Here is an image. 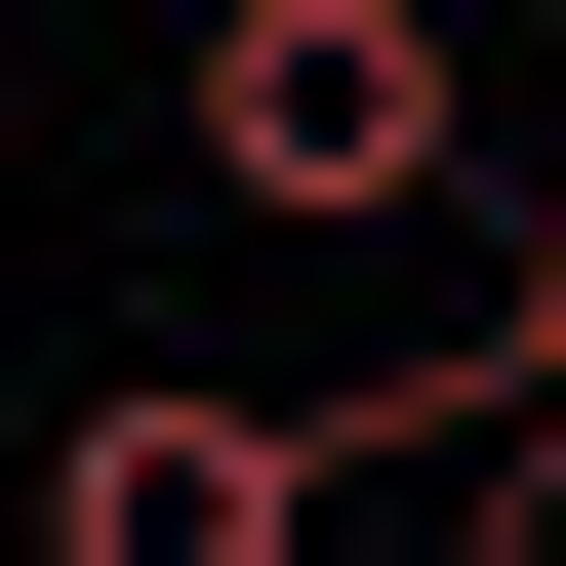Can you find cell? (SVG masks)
Wrapping results in <instances>:
<instances>
[{
  "label": "cell",
  "mask_w": 566,
  "mask_h": 566,
  "mask_svg": "<svg viewBox=\"0 0 566 566\" xmlns=\"http://www.w3.org/2000/svg\"><path fill=\"white\" fill-rule=\"evenodd\" d=\"M202 202H283V243H405V202H446L485 163V41H446V0H202Z\"/></svg>",
  "instance_id": "cell-1"
},
{
  "label": "cell",
  "mask_w": 566,
  "mask_h": 566,
  "mask_svg": "<svg viewBox=\"0 0 566 566\" xmlns=\"http://www.w3.org/2000/svg\"><path fill=\"white\" fill-rule=\"evenodd\" d=\"M283 446H324V405H202V365H122L82 446H41V526H82V566H283Z\"/></svg>",
  "instance_id": "cell-2"
},
{
  "label": "cell",
  "mask_w": 566,
  "mask_h": 566,
  "mask_svg": "<svg viewBox=\"0 0 566 566\" xmlns=\"http://www.w3.org/2000/svg\"><path fill=\"white\" fill-rule=\"evenodd\" d=\"M485 405H526V446H566V202H526V324H485Z\"/></svg>",
  "instance_id": "cell-3"
}]
</instances>
